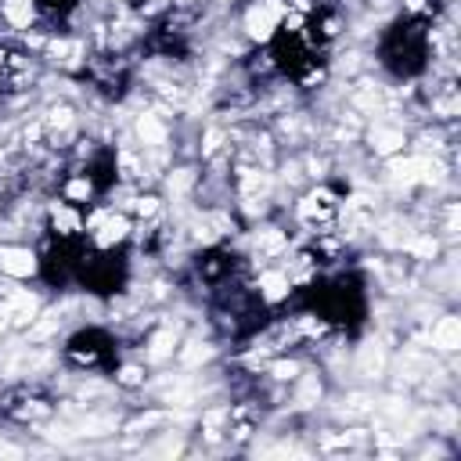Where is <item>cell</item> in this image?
I'll return each instance as SVG.
<instances>
[{
    "label": "cell",
    "instance_id": "cell-1",
    "mask_svg": "<svg viewBox=\"0 0 461 461\" xmlns=\"http://www.w3.org/2000/svg\"><path fill=\"white\" fill-rule=\"evenodd\" d=\"M285 18V0H245L241 4V40L249 47H267Z\"/></svg>",
    "mask_w": 461,
    "mask_h": 461
},
{
    "label": "cell",
    "instance_id": "cell-2",
    "mask_svg": "<svg viewBox=\"0 0 461 461\" xmlns=\"http://www.w3.org/2000/svg\"><path fill=\"white\" fill-rule=\"evenodd\" d=\"M180 339H184V328H180V321L158 317V321L148 328V335H144V346H140V360H144L148 367H162V364H169V360L176 357V346H180Z\"/></svg>",
    "mask_w": 461,
    "mask_h": 461
},
{
    "label": "cell",
    "instance_id": "cell-3",
    "mask_svg": "<svg viewBox=\"0 0 461 461\" xmlns=\"http://www.w3.org/2000/svg\"><path fill=\"white\" fill-rule=\"evenodd\" d=\"M40 277V249L29 241H0V281Z\"/></svg>",
    "mask_w": 461,
    "mask_h": 461
},
{
    "label": "cell",
    "instance_id": "cell-4",
    "mask_svg": "<svg viewBox=\"0 0 461 461\" xmlns=\"http://www.w3.org/2000/svg\"><path fill=\"white\" fill-rule=\"evenodd\" d=\"M425 339H429V349H432V353L454 357V353L461 349V317H457L454 310H447V313L432 317V324H429Z\"/></svg>",
    "mask_w": 461,
    "mask_h": 461
},
{
    "label": "cell",
    "instance_id": "cell-5",
    "mask_svg": "<svg viewBox=\"0 0 461 461\" xmlns=\"http://www.w3.org/2000/svg\"><path fill=\"white\" fill-rule=\"evenodd\" d=\"M212 357H216V346L194 331V335H184V339H180V346H176V357H173V360H176L184 371H202V364H209Z\"/></svg>",
    "mask_w": 461,
    "mask_h": 461
},
{
    "label": "cell",
    "instance_id": "cell-6",
    "mask_svg": "<svg viewBox=\"0 0 461 461\" xmlns=\"http://www.w3.org/2000/svg\"><path fill=\"white\" fill-rule=\"evenodd\" d=\"M115 389H140L148 382V364L144 360H126L115 367Z\"/></svg>",
    "mask_w": 461,
    "mask_h": 461
},
{
    "label": "cell",
    "instance_id": "cell-7",
    "mask_svg": "<svg viewBox=\"0 0 461 461\" xmlns=\"http://www.w3.org/2000/svg\"><path fill=\"white\" fill-rule=\"evenodd\" d=\"M7 331H11V324H7V317H4V313H0V339H4V335H7Z\"/></svg>",
    "mask_w": 461,
    "mask_h": 461
}]
</instances>
